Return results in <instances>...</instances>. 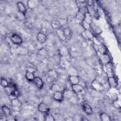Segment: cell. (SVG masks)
Returning <instances> with one entry per match:
<instances>
[{
	"label": "cell",
	"mask_w": 121,
	"mask_h": 121,
	"mask_svg": "<svg viewBox=\"0 0 121 121\" xmlns=\"http://www.w3.org/2000/svg\"><path fill=\"white\" fill-rule=\"evenodd\" d=\"M82 26L85 29V30H91V24L86 22L84 20L82 21Z\"/></svg>",
	"instance_id": "obj_28"
},
{
	"label": "cell",
	"mask_w": 121,
	"mask_h": 121,
	"mask_svg": "<svg viewBox=\"0 0 121 121\" xmlns=\"http://www.w3.org/2000/svg\"><path fill=\"white\" fill-rule=\"evenodd\" d=\"M60 63L61 66L64 68H66V67L68 66V62L67 61V60L64 59L61 60Z\"/></svg>",
	"instance_id": "obj_43"
},
{
	"label": "cell",
	"mask_w": 121,
	"mask_h": 121,
	"mask_svg": "<svg viewBox=\"0 0 121 121\" xmlns=\"http://www.w3.org/2000/svg\"><path fill=\"white\" fill-rule=\"evenodd\" d=\"M1 109H2V112H3L5 115H6V116L10 115L11 110L9 107H8L6 105H3L1 107Z\"/></svg>",
	"instance_id": "obj_22"
},
{
	"label": "cell",
	"mask_w": 121,
	"mask_h": 121,
	"mask_svg": "<svg viewBox=\"0 0 121 121\" xmlns=\"http://www.w3.org/2000/svg\"><path fill=\"white\" fill-rule=\"evenodd\" d=\"M63 31L66 37L69 36L71 34V30L69 26H66L64 27V29H63Z\"/></svg>",
	"instance_id": "obj_33"
},
{
	"label": "cell",
	"mask_w": 121,
	"mask_h": 121,
	"mask_svg": "<svg viewBox=\"0 0 121 121\" xmlns=\"http://www.w3.org/2000/svg\"><path fill=\"white\" fill-rule=\"evenodd\" d=\"M51 26L54 29H58L60 28L61 27V24L60 22L57 20H53L51 22Z\"/></svg>",
	"instance_id": "obj_19"
},
{
	"label": "cell",
	"mask_w": 121,
	"mask_h": 121,
	"mask_svg": "<svg viewBox=\"0 0 121 121\" xmlns=\"http://www.w3.org/2000/svg\"><path fill=\"white\" fill-rule=\"evenodd\" d=\"M92 41H93V42L94 43V44H95V45H96L97 46H99V45L102 44L101 42L98 40V39L96 37H95L94 36V37L93 38V39H92Z\"/></svg>",
	"instance_id": "obj_41"
},
{
	"label": "cell",
	"mask_w": 121,
	"mask_h": 121,
	"mask_svg": "<svg viewBox=\"0 0 121 121\" xmlns=\"http://www.w3.org/2000/svg\"><path fill=\"white\" fill-rule=\"evenodd\" d=\"M82 118L83 119H81V120H82V121H87V119H86V117H82Z\"/></svg>",
	"instance_id": "obj_48"
},
{
	"label": "cell",
	"mask_w": 121,
	"mask_h": 121,
	"mask_svg": "<svg viewBox=\"0 0 121 121\" xmlns=\"http://www.w3.org/2000/svg\"><path fill=\"white\" fill-rule=\"evenodd\" d=\"M97 52H99L101 54L106 53V50L104 48V47L101 44L98 46L97 48Z\"/></svg>",
	"instance_id": "obj_36"
},
{
	"label": "cell",
	"mask_w": 121,
	"mask_h": 121,
	"mask_svg": "<svg viewBox=\"0 0 121 121\" xmlns=\"http://www.w3.org/2000/svg\"><path fill=\"white\" fill-rule=\"evenodd\" d=\"M17 6L18 9V11L23 12L25 14L26 11V9L24 4L21 2H18L17 3Z\"/></svg>",
	"instance_id": "obj_18"
},
{
	"label": "cell",
	"mask_w": 121,
	"mask_h": 121,
	"mask_svg": "<svg viewBox=\"0 0 121 121\" xmlns=\"http://www.w3.org/2000/svg\"><path fill=\"white\" fill-rule=\"evenodd\" d=\"M72 89L75 94L79 95L83 93L85 90L83 86L79 84L72 85Z\"/></svg>",
	"instance_id": "obj_2"
},
{
	"label": "cell",
	"mask_w": 121,
	"mask_h": 121,
	"mask_svg": "<svg viewBox=\"0 0 121 121\" xmlns=\"http://www.w3.org/2000/svg\"><path fill=\"white\" fill-rule=\"evenodd\" d=\"M38 53L39 54H40L41 55H42V56H45L47 54V50H46L45 48H44L43 47L40 48L38 50Z\"/></svg>",
	"instance_id": "obj_38"
},
{
	"label": "cell",
	"mask_w": 121,
	"mask_h": 121,
	"mask_svg": "<svg viewBox=\"0 0 121 121\" xmlns=\"http://www.w3.org/2000/svg\"><path fill=\"white\" fill-rule=\"evenodd\" d=\"M62 94L63 98L67 99H71L74 97V95L75 94L72 90L69 89L64 90Z\"/></svg>",
	"instance_id": "obj_4"
},
{
	"label": "cell",
	"mask_w": 121,
	"mask_h": 121,
	"mask_svg": "<svg viewBox=\"0 0 121 121\" xmlns=\"http://www.w3.org/2000/svg\"><path fill=\"white\" fill-rule=\"evenodd\" d=\"M56 33L60 40L62 41H64L66 40V36L64 34L63 29H62L61 28L57 29L56 31Z\"/></svg>",
	"instance_id": "obj_10"
},
{
	"label": "cell",
	"mask_w": 121,
	"mask_h": 121,
	"mask_svg": "<svg viewBox=\"0 0 121 121\" xmlns=\"http://www.w3.org/2000/svg\"><path fill=\"white\" fill-rule=\"evenodd\" d=\"M25 77L26 79L29 81H33L34 78H35L34 73L30 71H26V74H25Z\"/></svg>",
	"instance_id": "obj_21"
},
{
	"label": "cell",
	"mask_w": 121,
	"mask_h": 121,
	"mask_svg": "<svg viewBox=\"0 0 121 121\" xmlns=\"http://www.w3.org/2000/svg\"><path fill=\"white\" fill-rule=\"evenodd\" d=\"M85 31L86 36V37H87V40H89L92 41L94 35L92 34V33H91V31H90V30H85Z\"/></svg>",
	"instance_id": "obj_32"
},
{
	"label": "cell",
	"mask_w": 121,
	"mask_h": 121,
	"mask_svg": "<svg viewBox=\"0 0 121 121\" xmlns=\"http://www.w3.org/2000/svg\"><path fill=\"white\" fill-rule=\"evenodd\" d=\"M53 98L58 102H61L63 100V94L61 91H55L53 94Z\"/></svg>",
	"instance_id": "obj_5"
},
{
	"label": "cell",
	"mask_w": 121,
	"mask_h": 121,
	"mask_svg": "<svg viewBox=\"0 0 121 121\" xmlns=\"http://www.w3.org/2000/svg\"><path fill=\"white\" fill-rule=\"evenodd\" d=\"M6 89V91L8 93V95L15 91H16V88L15 87H14L13 86H9L8 87L5 88Z\"/></svg>",
	"instance_id": "obj_34"
},
{
	"label": "cell",
	"mask_w": 121,
	"mask_h": 121,
	"mask_svg": "<svg viewBox=\"0 0 121 121\" xmlns=\"http://www.w3.org/2000/svg\"><path fill=\"white\" fill-rule=\"evenodd\" d=\"M11 104L12 106H13L20 107L21 105V103L18 100L17 98H16L15 99L11 100Z\"/></svg>",
	"instance_id": "obj_30"
},
{
	"label": "cell",
	"mask_w": 121,
	"mask_h": 121,
	"mask_svg": "<svg viewBox=\"0 0 121 121\" xmlns=\"http://www.w3.org/2000/svg\"><path fill=\"white\" fill-rule=\"evenodd\" d=\"M0 83V85L4 88H6L9 86V84L8 81L4 78H1Z\"/></svg>",
	"instance_id": "obj_31"
},
{
	"label": "cell",
	"mask_w": 121,
	"mask_h": 121,
	"mask_svg": "<svg viewBox=\"0 0 121 121\" xmlns=\"http://www.w3.org/2000/svg\"><path fill=\"white\" fill-rule=\"evenodd\" d=\"M100 119L103 121H110L111 120L110 117L106 113H102L100 115Z\"/></svg>",
	"instance_id": "obj_27"
},
{
	"label": "cell",
	"mask_w": 121,
	"mask_h": 121,
	"mask_svg": "<svg viewBox=\"0 0 121 121\" xmlns=\"http://www.w3.org/2000/svg\"><path fill=\"white\" fill-rule=\"evenodd\" d=\"M59 54L61 57L64 58L69 55V52L68 49L66 46H63L60 47L59 49Z\"/></svg>",
	"instance_id": "obj_6"
},
{
	"label": "cell",
	"mask_w": 121,
	"mask_h": 121,
	"mask_svg": "<svg viewBox=\"0 0 121 121\" xmlns=\"http://www.w3.org/2000/svg\"><path fill=\"white\" fill-rule=\"evenodd\" d=\"M52 90H53L54 92L55 91H60L61 88L57 84H53L52 87Z\"/></svg>",
	"instance_id": "obj_39"
},
{
	"label": "cell",
	"mask_w": 121,
	"mask_h": 121,
	"mask_svg": "<svg viewBox=\"0 0 121 121\" xmlns=\"http://www.w3.org/2000/svg\"><path fill=\"white\" fill-rule=\"evenodd\" d=\"M91 30L93 31L94 33L96 35H99L102 33V30L101 28L96 25H93L92 26Z\"/></svg>",
	"instance_id": "obj_17"
},
{
	"label": "cell",
	"mask_w": 121,
	"mask_h": 121,
	"mask_svg": "<svg viewBox=\"0 0 121 121\" xmlns=\"http://www.w3.org/2000/svg\"><path fill=\"white\" fill-rule=\"evenodd\" d=\"M27 4L29 9H34L37 6L38 1L37 0H29L27 1Z\"/></svg>",
	"instance_id": "obj_13"
},
{
	"label": "cell",
	"mask_w": 121,
	"mask_h": 121,
	"mask_svg": "<svg viewBox=\"0 0 121 121\" xmlns=\"http://www.w3.org/2000/svg\"><path fill=\"white\" fill-rule=\"evenodd\" d=\"M84 15L85 14H84L81 12H80L79 10H78L76 13V17L78 20L82 21L84 19Z\"/></svg>",
	"instance_id": "obj_29"
},
{
	"label": "cell",
	"mask_w": 121,
	"mask_h": 121,
	"mask_svg": "<svg viewBox=\"0 0 121 121\" xmlns=\"http://www.w3.org/2000/svg\"><path fill=\"white\" fill-rule=\"evenodd\" d=\"M84 20L86 22L91 24L92 21V16L88 12L86 13L84 15Z\"/></svg>",
	"instance_id": "obj_23"
},
{
	"label": "cell",
	"mask_w": 121,
	"mask_h": 121,
	"mask_svg": "<svg viewBox=\"0 0 121 121\" xmlns=\"http://www.w3.org/2000/svg\"><path fill=\"white\" fill-rule=\"evenodd\" d=\"M9 98L10 99V100H12L15 99L16 98H17V95L16 93V91H15L9 94Z\"/></svg>",
	"instance_id": "obj_40"
},
{
	"label": "cell",
	"mask_w": 121,
	"mask_h": 121,
	"mask_svg": "<svg viewBox=\"0 0 121 121\" xmlns=\"http://www.w3.org/2000/svg\"><path fill=\"white\" fill-rule=\"evenodd\" d=\"M106 75H107L108 78L113 77V73L112 70V69L110 68H107L106 69Z\"/></svg>",
	"instance_id": "obj_37"
},
{
	"label": "cell",
	"mask_w": 121,
	"mask_h": 121,
	"mask_svg": "<svg viewBox=\"0 0 121 121\" xmlns=\"http://www.w3.org/2000/svg\"><path fill=\"white\" fill-rule=\"evenodd\" d=\"M82 106L83 110L86 114H91L93 113V110H92L91 107L87 103H84L82 104Z\"/></svg>",
	"instance_id": "obj_12"
},
{
	"label": "cell",
	"mask_w": 121,
	"mask_h": 121,
	"mask_svg": "<svg viewBox=\"0 0 121 121\" xmlns=\"http://www.w3.org/2000/svg\"><path fill=\"white\" fill-rule=\"evenodd\" d=\"M108 83L109 86L112 88H114L117 86V81L113 77L108 78Z\"/></svg>",
	"instance_id": "obj_15"
},
{
	"label": "cell",
	"mask_w": 121,
	"mask_h": 121,
	"mask_svg": "<svg viewBox=\"0 0 121 121\" xmlns=\"http://www.w3.org/2000/svg\"><path fill=\"white\" fill-rule=\"evenodd\" d=\"M67 73L69 76L78 75V71L77 69L72 66H70L68 68Z\"/></svg>",
	"instance_id": "obj_16"
},
{
	"label": "cell",
	"mask_w": 121,
	"mask_h": 121,
	"mask_svg": "<svg viewBox=\"0 0 121 121\" xmlns=\"http://www.w3.org/2000/svg\"><path fill=\"white\" fill-rule=\"evenodd\" d=\"M11 43L17 45H20L22 43V39L21 37L17 33H12L9 37Z\"/></svg>",
	"instance_id": "obj_1"
},
{
	"label": "cell",
	"mask_w": 121,
	"mask_h": 121,
	"mask_svg": "<svg viewBox=\"0 0 121 121\" xmlns=\"http://www.w3.org/2000/svg\"><path fill=\"white\" fill-rule=\"evenodd\" d=\"M88 45V43L86 42V41H84L82 43V46L83 47V48H86Z\"/></svg>",
	"instance_id": "obj_46"
},
{
	"label": "cell",
	"mask_w": 121,
	"mask_h": 121,
	"mask_svg": "<svg viewBox=\"0 0 121 121\" xmlns=\"http://www.w3.org/2000/svg\"><path fill=\"white\" fill-rule=\"evenodd\" d=\"M43 102L47 104L48 105H49L52 102V98L49 95H44L43 98Z\"/></svg>",
	"instance_id": "obj_25"
},
{
	"label": "cell",
	"mask_w": 121,
	"mask_h": 121,
	"mask_svg": "<svg viewBox=\"0 0 121 121\" xmlns=\"http://www.w3.org/2000/svg\"><path fill=\"white\" fill-rule=\"evenodd\" d=\"M113 106L116 109H120L121 108V105L118 103L117 100H114L113 102Z\"/></svg>",
	"instance_id": "obj_42"
},
{
	"label": "cell",
	"mask_w": 121,
	"mask_h": 121,
	"mask_svg": "<svg viewBox=\"0 0 121 121\" xmlns=\"http://www.w3.org/2000/svg\"><path fill=\"white\" fill-rule=\"evenodd\" d=\"M38 110L42 113H46L49 112L50 108L49 105L42 102L39 104L38 106Z\"/></svg>",
	"instance_id": "obj_3"
},
{
	"label": "cell",
	"mask_w": 121,
	"mask_h": 121,
	"mask_svg": "<svg viewBox=\"0 0 121 121\" xmlns=\"http://www.w3.org/2000/svg\"><path fill=\"white\" fill-rule=\"evenodd\" d=\"M46 35L43 33L40 32L37 34V40L39 43H45L46 40Z\"/></svg>",
	"instance_id": "obj_11"
},
{
	"label": "cell",
	"mask_w": 121,
	"mask_h": 121,
	"mask_svg": "<svg viewBox=\"0 0 121 121\" xmlns=\"http://www.w3.org/2000/svg\"><path fill=\"white\" fill-rule=\"evenodd\" d=\"M76 2L79 9H80L83 7L86 6V4L85 3V0H77Z\"/></svg>",
	"instance_id": "obj_35"
},
{
	"label": "cell",
	"mask_w": 121,
	"mask_h": 121,
	"mask_svg": "<svg viewBox=\"0 0 121 121\" xmlns=\"http://www.w3.org/2000/svg\"><path fill=\"white\" fill-rule=\"evenodd\" d=\"M16 51L17 53L19 54H25L27 53L28 51L27 50L22 47H18L16 49Z\"/></svg>",
	"instance_id": "obj_24"
},
{
	"label": "cell",
	"mask_w": 121,
	"mask_h": 121,
	"mask_svg": "<svg viewBox=\"0 0 121 121\" xmlns=\"http://www.w3.org/2000/svg\"><path fill=\"white\" fill-rule=\"evenodd\" d=\"M69 80L70 83L72 85L78 84L79 83V78L78 75L69 76Z\"/></svg>",
	"instance_id": "obj_9"
},
{
	"label": "cell",
	"mask_w": 121,
	"mask_h": 121,
	"mask_svg": "<svg viewBox=\"0 0 121 121\" xmlns=\"http://www.w3.org/2000/svg\"><path fill=\"white\" fill-rule=\"evenodd\" d=\"M100 58H101V60L102 62L104 64H108L110 61V57H109V56L106 53L101 54Z\"/></svg>",
	"instance_id": "obj_14"
},
{
	"label": "cell",
	"mask_w": 121,
	"mask_h": 121,
	"mask_svg": "<svg viewBox=\"0 0 121 121\" xmlns=\"http://www.w3.org/2000/svg\"><path fill=\"white\" fill-rule=\"evenodd\" d=\"M44 120L46 121H55L54 117L50 113L47 112L44 113Z\"/></svg>",
	"instance_id": "obj_26"
},
{
	"label": "cell",
	"mask_w": 121,
	"mask_h": 121,
	"mask_svg": "<svg viewBox=\"0 0 121 121\" xmlns=\"http://www.w3.org/2000/svg\"><path fill=\"white\" fill-rule=\"evenodd\" d=\"M33 82L35 86L38 88H41L43 86V80L39 77H35L33 80Z\"/></svg>",
	"instance_id": "obj_8"
},
{
	"label": "cell",
	"mask_w": 121,
	"mask_h": 121,
	"mask_svg": "<svg viewBox=\"0 0 121 121\" xmlns=\"http://www.w3.org/2000/svg\"><path fill=\"white\" fill-rule=\"evenodd\" d=\"M92 86L96 91H101L103 89V85L97 79H95L92 82Z\"/></svg>",
	"instance_id": "obj_7"
},
{
	"label": "cell",
	"mask_w": 121,
	"mask_h": 121,
	"mask_svg": "<svg viewBox=\"0 0 121 121\" xmlns=\"http://www.w3.org/2000/svg\"><path fill=\"white\" fill-rule=\"evenodd\" d=\"M12 110L15 112H18L20 110V107L12 106Z\"/></svg>",
	"instance_id": "obj_44"
},
{
	"label": "cell",
	"mask_w": 121,
	"mask_h": 121,
	"mask_svg": "<svg viewBox=\"0 0 121 121\" xmlns=\"http://www.w3.org/2000/svg\"><path fill=\"white\" fill-rule=\"evenodd\" d=\"M87 6L89 7H91L94 4V1L93 0H88L87 1Z\"/></svg>",
	"instance_id": "obj_45"
},
{
	"label": "cell",
	"mask_w": 121,
	"mask_h": 121,
	"mask_svg": "<svg viewBox=\"0 0 121 121\" xmlns=\"http://www.w3.org/2000/svg\"><path fill=\"white\" fill-rule=\"evenodd\" d=\"M6 120H7V121H15V119H14L13 117H11L10 115H9V116H7Z\"/></svg>",
	"instance_id": "obj_47"
},
{
	"label": "cell",
	"mask_w": 121,
	"mask_h": 121,
	"mask_svg": "<svg viewBox=\"0 0 121 121\" xmlns=\"http://www.w3.org/2000/svg\"><path fill=\"white\" fill-rule=\"evenodd\" d=\"M16 18L20 21H23L25 19V14L24 13L22 12L21 11H18L17 12L15 15Z\"/></svg>",
	"instance_id": "obj_20"
}]
</instances>
